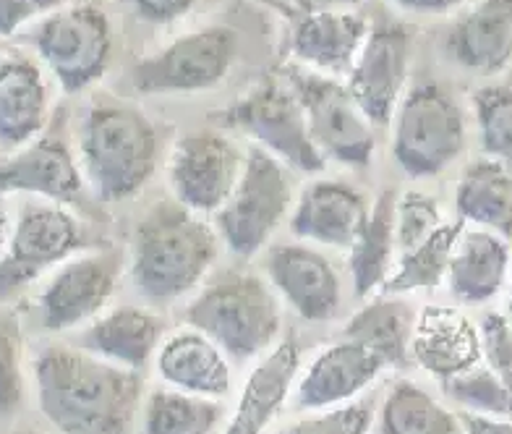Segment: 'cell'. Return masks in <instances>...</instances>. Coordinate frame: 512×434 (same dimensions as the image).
Returning <instances> with one entry per match:
<instances>
[{"label": "cell", "mask_w": 512, "mask_h": 434, "mask_svg": "<svg viewBox=\"0 0 512 434\" xmlns=\"http://www.w3.org/2000/svg\"><path fill=\"white\" fill-rule=\"evenodd\" d=\"M11 231H14V228H11V220H8L6 207L0 204V257H3V251H6L8 238H11Z\"/></svg>", "instance_id": "ee69618b"}, {"label": "cell", "mask_w": 512, "mask_h": 434, "mask_svg": "<svg viewBox=\"0 0 512 434\" xmlns=\"http://www.w3.org/2000/svg\"><path fill=\"white\" fill-rule=\"evenodd\" d=\"M162 322L157 314L142 306H118L84 333V348L118 367L142 369L160 348Z\"/></svg>", "instance_id": "484cf974"}, {"label": "cell", "mask_w": 512, "mask_h": 434, "mask_svg": "<svg viewBox=\"0 0 512 434\" xmlns=\"http://www.w3.org/2000/svg\"><path fill=\"white\" fill-rule=\"evenodd\" d=\"M243 160L246 155L225 134L196 131L181 136L168 163L173 197L196 215H215L236 189Z\"/></svg>", "instance_id": "7c38bea8"}, {"label": "cell", "mask_w": 512, "mask_h": 434, "mask_svg": "<svg viewBox=\"0 0 512 434\" xmlns=\"http://www.w3.org/2000/svg\"><path fill=\"white\" fill-rule=\"evenodd\" d=\"M280 301L254 272H223L186 309V322L230 359H254L280 333Z\"/></svg>", "instance_id": "277c9868"}, {"label": "cell", "mask_w": 512, "mask_h": 434, "mask_svg": "<svg viewBox=\"0 0 512 434\" xmlns=\"http://www.w3.org/2000/svg\"><path fill=\"white\" fill-rule=\"evenodd\" d=\"M465 223L455 220V223H442L432 236L421 241L413 249L403 251L398 259V267L387 275L382 285V293H392V296H403V293L413 291H432L439 288L442 280L447 278V267H450L452 249L455 241L463 233Z\"/></svg>", "instance_id": "f546056e"}, {"label": "cell", "mask_w": 512, "mask_h": 434, "mask_svg": "<svg viewBox=\"0 0 512 434\" xmlns=\"http://www.w3.org/2000/svg\"><path fill=\"white\" fill-rule=\"evenodd\" d=\"M366 34L369 21L358 11H298L290 27V50L317 74L348 76Z\"/></svg>", "instance_id": "e0dca14e"}, {"label": "cell", "mask_w": 512, "mask_h": 434, "mask_svg": "<svg viewBox=\"0 0 512 434\" xmlns=\"http://www.w3.org/2000/svg\"><path fill=\"white\" fill-rule=\"evenodd\" d=\"M460 424H463L465 434H512V421L499 419V416H484L465 411V414H460Z\"/></svg>", "instance_id": "60d3db41"}, {"label": "cell", "mask_w": 512, "mask_h": 434, "mask_svg": "<svg viewBox=\"0 0 512 434\" xmlns=\"http://www.w3.org/2000/svg\"><path fill=\"white\" fill-rule=\"evenodd\" d=\"M458 220L512 238V173L489 157L473 160L455 186Z\"/></svg>", "instance_id": "4316f807"}, {"label": "cell", "mask_w": 512, "mask_h": 434, "mask_svg": "<svg viewBox=\"0 0 512 434\" xmlns=\"http://www.w3.org/2000/svg\"><path fill=\"white\" fill-rule=\"evenodd\" d=\"M361 0H293L296 11H356Z\"/></svg>", "instance_id": "7bdbcfd3"}, {"label": "cell", "mask_w": 512, "mask_h": 434, "mask_svg": "<svg viewBox=\"0 0 512 434\" xmlns=\"http://www.w3.org/2000/svg\"><path fill=\"white\" fill-rule=\"evenodd\" d=\"M395 202L398 197L392 191H384L382 197L369 207L364 228L353 241L351 251V278L353 293L358 299L379 291L392 272V254H395Z\"/></svg>", "instance_id": "f1b7e54d"}, {"label": "cell", "mask_w": 512, "mask_h": 434, "mask_svg": "<svg viewBox=\"0 0 512 434\" xmlns=\"http://www.w3.org/2000/svg\"><path fill=\"white\" fill-rule=\"evenodd\" d=\"M442 385L452 401L468 408L471 414L512 419V393L489 367L476 364L473 369L442 382Z\"/></svg>", "instance_id": "836d02e7"}, {"label": "cell", "mask_w": 512, "mask_h": 434, "mask_svg": "<svg viewBox=\"0 0 512 434\" xmlns=\"http://www.w3.org/2000/svg\"><path fill=\"white\" fill-rule=\"evenodd\" d=\"M416 327V312L408 301L382 293L353 314L345 325V340L361 343L377 353L384 367H405L411 359V338Z\"/></svg>", "instance_id": "83f0119b"}, {"label": "cell", "mask_w": 512, "mask_h": 434, "mask_svg": "<svg viewBox=\"0 0 512 434\" xmlns=\"http://www.w3.org/2000/svg\"><path fill=\"white\" fill-rule=\"evenodd\" d=\"M293 204L288 168L262 147L246 152L241 178L228 202L215 212L217 236L233 254L254 257L270 244Z\"/></svg>", "instance_id": "52a82bcc"}, {"label": "cell", "mask_w": 512, "mask_h": 434, "mask_svg": "<svg viewBox=\"0 0 512 434\" xmlns=\"http://www.w3.org/2000/svg\"><path fill=\"white\" fill-rule=\"evenodd\" d=\"M481 335V359L512 393V325L502 314H486Z\"/></svg>", "instance_id": "74e56055"}, {"label": "cell", "mask_w": 512, "mask_h": 434, "mask_svg": "<svg viewBox=\"0 0 512 434\" xmlns=\"http://www.w3.org/2000/svg\"><path fill=\"white\" fill-rule=\"evenodd\" d=\"M369 217L366 197L343 181H314L290 215L293 236L335 249H351Z\"/></svg>", "instance_id": "ac0fdd59"}, {"label": "cell", "mask_w": 512, "mask_h": 434, "mask_svg": "<svg viewBox=\"0 0 512 434\" xmlns=\"http://www.w3.org/2000/svg\"><path fill=\"white\" fill-rule=\"evenodd\" d=\"M40 61L58 87L79 95L100 82L113 58V29L97 3H71L55 8L29 32Z\"/></svg>", "instance_id": "8992f818"}, {"label": "cell", "mask_w": 512, "mask_h": 434, "mask_svg": "<svg viewBox=\"0 0 512 434\" xmlns=\"http://www.w3.org/2000/svg\"><path fill=\"white\" fill-rule=\"evenodd\" d=\"M298 369H301V351L296 340L288 338L272 348L249 374L225 434H262L270 427L296 382Z\"/></svg>", "instance_id": "d4e9b609"}, {"label": "cell", "mask_w": 512, "mask_h": 434, "mask_svg": "<svg viewBox=\"0 0 512 434\" xmlns=\"http://www.w3.org/2000/svg\"><path fill=\"white\" fill-rule=\"evenodd\" d=\"M87 244V233L74 212L50 202L27 204L0 257V299L21 293Z\"/></svg>", "instance_id": "8fae6325"}, {"label": "cell", "mask_w": 512, "mask_h": 434, "mask_svg": "<svg viewBox=\"0 0 512 434\" xmlns=\"http://www.w3.org/2000/svg\"><path fill=\"white\" fill-rule=\"evenodd\" d=\"M413 34L403 24L369 27L345 87L374 126H390L405 97L411 71Z\"/></svg>", "instance_id": "4fadbf2b"}, {"label": "cell", "mask_w": 512, "mask_h": 434, "mask_svg": "<svg viewBox=\"0 0 512 434\" xmlns=\"http://www.w3.org/2000/svg\"><path fill=\"white\" fill-rule=\"evenodd\" d=\"M63 3L66 0H0V37L3 40L14 37L34 21L53 14Z\"/></svg>", "instance_id": "f35d334b"}, {"label": "cell", "mask_w": 512, "mask_h": 434, "mask_svg": "<svg viewBox=\"0 0 512 434\" xmlns=\"http://www.w3.org/2000/svg\"><path fill=\"white\" fill-rule=\"evenodd\" d=\"M220 123L249 134L264 152L293 170L319 173L327 163L311 139L304 108L288 82H259L220 113Z\"/></svg>", "instance_id": "30bf717a"}, {"label": "cell", "mask_w": 512, "mask_h": 434, "mask_svg": "<svg viewBox=\"0 0 512 434\" xmlns=\"http://www.w3.org/2000/svg\"><path fill=\"white\" fill-rule=\"evenodd\" d=\"M442 220L439 204L429 194L421 191H405L395 202V246L400 254L432 236Z\"/></svg>", "instance_id": "d590c367"}, {"label": "cell", "mask_w": 512, "mask_h": 434, "mask_svg": "<svg viewBox=\"0 0 512 434\" xmlns=\"http://www.w3.org/2000/svg\"><path fill=\"white\" fill-rule=\"evenodd\" d=\"M42 416L63 434H128L142 377L92 351L53 346L34 359Z\"/></svg>", "instance_id": "6da1fadb"}, {"label": "cell", "mask_w": 512, "mask_h": 434, "mask_svg": "<svg viewBox=\"0 0 512 434\" xmlns=\"http://www.w3.org/2000/svg\"><path fill=\"white\" fill-rule=\"evenodd\" d=\"M157 372L181 393L225 398L230 393V364L217 343L199 330H181L157 348Z\"/></svg>", "instance_id": "cb8c5ba5"}, {"label": "cell", "mask_w": 512, "mask_h": 434, "mask_svg": "<svg viewBox=\"0 0 512 434\" xmlns=\"http://www.w3.org/2000/svg\"><path fill=\"white\" fill-rule=\"evenodd\" d=\"M24 434H37V432H24Z\"/></svg>", "instance_id": "bcb514c9"}, {"label": "cell", "mask_w": 512, "mask_h": 434, "mask_svg": "<svg viewBox=\"0 0 512 434\" xmlns=\"http://www.w3.org/2000/svg\"><path fill=\"white\" fill-rule=\"evenodd\" d=\"M384 369L387 367L377 353H371L361 343L343 340V343L324 348L317 359L311 361L298 382L296 401L306 411L335 408L356 398L358 393H364Z\"/></svg>", "instance_id": "ffe728a7"}, {"label": "cell", "mask_w": 512, "mask_h": 434, "mask_svg": "<svg viewBox=\"0 0 512 434\" xmlns=\"http://www.w3.org/2000/svg\"><path fill=\"white\" fill-rule=\"evenodd\" d=\"M160 134L142 110L100 97L87 108L79 131V168L102 202H126L157 168Z\"/></svg>", "instance_id": "3957f363"}, {"label": "cell", "mask_w": 512, "mask_h": 434, "mask_svg": "<svg viewBox=\"0 0 512 434\" xmlns=\"http://www.w3.org/2000/svg\"><path fill=\"white\" fill-rule=\"evenodd\" d=\"M264 270L272 288L309 322H327L340 306V275L322 251L283 244L267 254Z\"/></svg>", "instance_id": "9a60e30c"}, {"label": "cell", "mask_w": 512, "mask_h": 434, "mask_svg": "<svg viewBox=\"0 0 512 434\" xmlns=\"http://www.w3.org/2000/svg\"><path fill=\"white\" fill-rule=\"evenodd\" d=\"M50 116L42 68L21 53L0 55V147L19 150L34 142Z\"/></svg>", "instance_id": "7402d4cb"}, {"label": "cell", "mask_w": 512, "mask_h": 434, "mask_svg": "<svg viewBox=\"0 0 512 434\" xmlns=\"http://www.w3.org/2000/svg\"><path fill=\"white\" fill-rule=\"evenodd\" d=\"M379 429L382 434H465L460 416L411 380L392 385L382 403Z\"/></svg>", "instance_id": "4dcf8cb0"}, {"label": "cell", "mask_w": 512, "mask_h": 434, "mask_svg": "<svg viewBox=\"0 0 512 434\" xmlns=\"http://www.w3.org/2000/svg\"><path fill=\"white\" fill-rule=\"evenodd\" d=\"M484 157L512 173V87H481L471 100Z\"/></svg>", "instance_id": "d6a6232c"}, {"label": "cell", "mask_w": 512, "mask_h": 434, "mask_svg": "<svg viewBox=\"0 0 512 434\" xmlns=\"http://www.w3.org/2000/svg\"><path fill=\"white\" fill-rule=\"evenodd\" d=\"M24 335L14 317H0V419L14 416L24 401Z\"/></svg>", "instance_id": "e575fe53"}, {"label": "cell", "mask_w": 512, "mask_h": 434, "mask_svg": "<svg viewBox=\"0 0 512 434\" xmlns=\"http://www.w3.org/2000/svg\"><path fill=\"white\" fill-rule=\"evenodd\" d=\"M507 309H510V325H512V270H510V299H507Z\"/></svg>", "instance_id": "f6af8a7d"}, {"label": "cell", "mask_w": 512, "mask_h": 434, "mask_svg": "<svg viewBox=\"0 0 512 434\" xmlns=\"http://www.w3.org/2000/svg\"><path fill=\"white\" fill-rule=\"evenodd\" d=\"M199 0H131L134 14L147 24H170L189 14Z\"/></svg>", "instance_id": "ab89813d"}, {"label": "cell", "mask_w": 512, "mask_h": 434, "mask_svg": "<svg viewBox=\"0 0 512 434\" xmlns=\"http://www.w3.org/2000/svg\"><path fill=\"white\" fill-rule=\"evenodd\" d=\"M215 228L176 199L157 202L136 225L131 280L147 301L168 304L207 278L217 259Z\"/></svg>", "instance_id": "7a4b0ae2"}, {"label": "cell", "mask_w": 512, "mask_h": 434, "mask_svg": "<svg viewBox=\"0 0 512 434\" xmlns=\"http://www.w3.org/2000/svg\"><path fill=\"white\" fill-rule=\"evenodd\" d=\"M392 157L408 178L445 173L465 150V116L439 84H416L392 118Z\"/></svg>", "instance_id": "5b68a950"}, {"label": "cell", "mask_w": 512, "mask_h": 434, "mask_svg": "<svg viewBox=\"0 0 512 434\" xmlns=\"http://www.w3.org/2000/svg\"><path fill=\"white\" fill-rule=\"evenodd\" d=\"M121 267L115 251H89L66 259L40 293L42 327L50 333H66L97 319L113 299Z\"/></svg>", "instance_id": "5bb4252c"}, {"label": "cell", "mask_w": 512, "mask_h": 434, "mask_svg": "<svg viewBox=\"0 0 512 434\" xmlns=\"http://www.w3.org/2000/svg\"><path fill=\"white\" fill-rule=\"evenodd\" d=\"M447 55L479 76L512 66V0L473 3L447 34Z\"/></svg>", "instance_id": "d6986e66"}, {"label": "cell", "mask_w": 512, "mask_h": 434, "mask_svg": "<svg viewBox=\"0 0 512 434\" xmlns=\"http://www.w3.org/2000/svg\"><path fill=\"white\" fill-rule=\"evenodd\" d=\"M392 6L403 8L408 14L418 16H445L455 8L465 6L468 0H390Z\"/></svg>", "instance_id": "b9f144b4"}, {"label": "cell", "mask_w": 512, "mask_h": 434, "mask_svg": "<svg viewBox=\"0 0 512 434\" xmlns=\"http://www.w3.org/2000/svg\"><path fill=\"white\" fill-rule=\"evenodd\" d=\"M510 270L512 254L507 238L484 228H463L452 249L445 280L452 299L479 306L492 301L505 288Z\"/></svg>", "instance_id": "603a6c76"}, {"label": "cell", "mask_w": 512, "mask_h": 434, "mask_svg": "<svg viewBox=\"0 0 512 434\" xmlns=\"http://www.w3.org/2000/svg\"><path fill=\"white\" fill-rule=\"evenodd\" d=\"M411 359L437 380L447 382L479 364L481 335L471 319L455 309L426 306L413 327Z\"/></svg>", "instance_id": "44dd1931"}, {"label": "cell", "mask_w": 512, "mask_h": 434, "mask_svg": "<svg viewBox=\"0 0 512 434\" xmlns=\"http://www.w3.org/2000/svg\"><path fill=\"white\" fill-rule=\"evenodd\" d=\"M84 189L79 160L61 136L34 139L0 160V194H27L48 202H76Z\"/></svg>", "instance_id": "2e32d148"}, {"label": "cell", "mask_w": 512, "mask_h": 434, "mask_svg": "<svg viewBox=\"0 0 512 434\" xmlns=\"http://www.w3.org/2000/svg\"><path fill=\"white\" fill-rule=\"evenodd\" d=\"M223 421V406L215 398L155 390L144 406L139 434H212Z\"/></svg>", "instance_id": "1f68e13d"}, {"label": "cell", "mask_w": 512, "mask_h": 434, "mask_svg": "<svg viewBox=\"0 0 512 434\" xmlns=\"http://www.w3.org/2000/svg\"><path fill=\"white\" fill-rule=\"evenodd\" d=\"M288 84L304 108L309 134L324 160L348 168H366L374 160L377 126L358 108L351 89L335 76L317 74L311 68H290Z\"/></svg>", "instance_id": "ba28073f"}, {"label": "cell", "mask_w": 512, "mask_h": 434, "mask_svg": "<svg viewBox=\"0 0 512 434\" xmlns=\"http://www.w3.org/2000/svg\"><path fill=\"white\" fill-rule=\"evenodd\" d=\"M374 421L371 401L351 403V406H335L319 416L298 421L285 434H369Z\"/></svg>", "instance_id": "8d00e7d4"}, {"label": "cell", "mask_w": 512, "mask_h": 434, "mask_svg": "<svg viewBox=\"0 0 512 434\" xmlns=\"http://www.w3.org/2000/svg\"><path fill=\"white\" fill-rule=\"evenodd\" d=\"M238 55V34L209 24L168 42L131 71V87L142 95H194L217 87Z\"/></svg>", "instance_id": "9c48e42d"}]
</instances>
